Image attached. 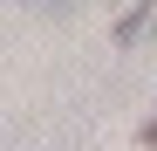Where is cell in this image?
Masks as SVG:
<instances>
[{
  "instance_id": "cell-1",
  "label": "cell",
  "mask_w": 157,
  "mask_h": 151,
  "mask_svg": "<svg viewBox=\"0 0 157 151\" xmlns=\"http://www.w3.org/2000/svg\"><path fill=\"white\" fill-rule=\"evenodd\" d=\"M144 144H150V151H157V117H150V124H144Z\"/></svg>"
}]
</instances>
